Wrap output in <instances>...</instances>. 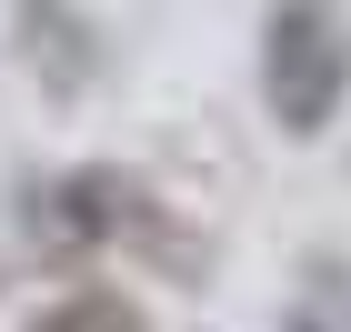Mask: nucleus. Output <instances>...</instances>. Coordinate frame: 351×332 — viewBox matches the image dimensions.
Listing matches in <instances>:
<instances>
[{"mask_svg":"<svg viewBox=\"0 0 351 332\" xmlns=\"http://www.w3.org/2000/svg\"><path fill=\"white\" fill-rule=\"evenodd\" d=\"M151 232H161V212H151V192H141L131 171H71V181L40 192V242H51V252L151 242Z\"/></svg>","mask_w":351,"mask_h":332,"instance_id":"f03ea898","label":"nucleus"},{"mask_svg":"<svg viewBox=\"0 0 351 332\" xmlns=\"http://www.w3.org/2000/svg\"><path fill=\"white\" fill-rule=\"evenodd\" d=\"M281 332H351V272H311Z\"/></svg>","mask_w":351,"mask_h":332,"instance_id":"20e7f679","label":"nucleus"},{"mask_svg":"<svg viewBox=\"0 0 351 332\" xmlns=\"http://www.w3.org/2000/svg\"><path fill=\"white\" fill-rule=\"evenodd\" d=\"M30 332H141V312L121 302V292H60Z\"/></svg>","mask_w":351,"mask_h":332,"instance_id":"7ed1b4c3","label":"nucleus"},{"mask_svg":"<svg viewBox=\"0 0 351 332\" xmlns=\"http://www.w3.org/2000/svg\"><path fill=\"white\" fill-rule=\"evenodd\" d=\"M261 101L281 131H331L351 101V21L331 0H281L261 21Z\"/></svg>","mask_w":351,"mask_h":332,"instance_id":"f257e3e1","label":"nucleus"}]
</instances>
